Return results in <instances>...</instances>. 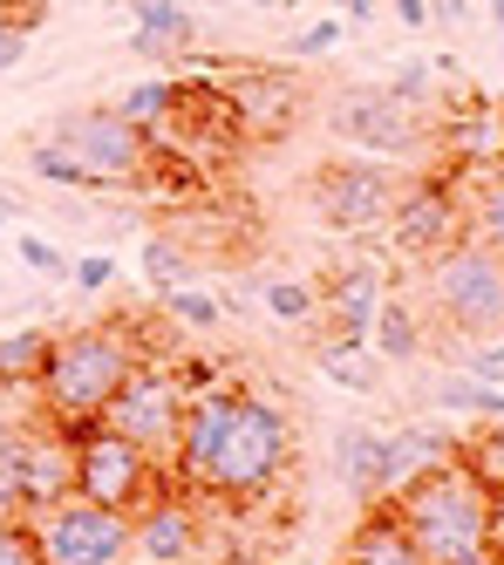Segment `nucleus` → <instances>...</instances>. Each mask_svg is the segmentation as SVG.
Wrapping results in <instances>:
<instances>
[{"label": "nucleus", "mask_w": 504, "mask_h": 565, "mask_svg": "<svg viewBox=\"0 0 504 565\" xmlns=\"http://www.w3.org/2000/svg\"><path fill=\"white\" fill-rule=\"evenodd\" d=\"M130 328H137V320H96V328H62V334H49L41 369H34L41 416H55L69 429L103 423L109 395L130 382V369L144 361V341Z\"/></svg>", "instance_id": "f03ea898"}, {"label": "nucleus", "mask_w": 504, "mask_h": 565, "mask_svg": "<svg viewBox=\"0 0 504 565\" xmlns=\"http://www.w3.org/2000/svg\"><path fill=\"white\" fill-rule=\"evenodd\" d=\"M342 14H321V21H307L301 34H293V42H286V55L293 62H314V55H327V49H342Z\"/></svg>", "instance_id": "2f4dec72"}, {"label": "nucleus", "mask_w": 504, "mask_h": 565, "mask_svg": "<svg viewBox=\"0 0 504 565\" xmlns=\"http://www.w3.org/2000/svg\"><path fill=\"white\" fill-rule=\"evenodd\" d=\"M116 109L130 116L137 130H150V137H157L164 124H171V109H178V83H171V75H150V83H130Z\"/></svg>", "instance_id": "393cba45"}, {"label": "nucleus", "mask_w": 504, "mask_h": 565, "mask_svg": "<svg viewBox=\"0 0 504 565\" xmlns=\"http://www.w3.org/2000/svg\"><path fill=\"white\" fill-rule=\"evenodd\" d=\"M430 402H437L443 416H464V423H504V388L497 382H477L471 369H450L430 388Z\"/></svg>", "instance_id": "412c9836"}, {"label": "nucleus", "mask_w": 504, "mask_h": 565, "mask_svg": "<svg viewBox=\"0 0 504 565\" xmlns=\"http://www.w3.org/2000/svg\"><path fill=\"white\" fill-rule=\"evenodd\" d=\"M464 225V205H456V191L443 184V178H409L402 184V205H396V218H389V246L402 253V259H437L443 246H456V232Z\"/></svg>", "instance_id": "ddd939ff"}, {"label": "nucleus", "mask_w": 504, "mask_h": 565, "mask_svg": "<svg viewBox=\"0 0 504 565\" xmlns=\"http://www.w3.org/2000/svg\"><path fill=\"white\" fill-rule=\"evenodd\" d=\"M342 565H423V552L409 545V532L396 524V511H389V504H361Z\"/></svg>", "instance_id": "6ab92c4d"}, {"label": "nucleus", "mask_w": 504, "mask_h": 565, "mask_svg": "<svg viewBox=\"0 0 504 565\" xmlns=\"http://www.w3.org/2000/svg\"><path fill=\"white\" fill-rule=\"evenodd\" d=\"M14 259H21L28 273H41V279H69V266H75L55 238H41V232H21V238H14Z\"/></svg>", "instance_id": "7c9ffc66"}, {"label": "nucleus", "mask_w": 504, "mask_h": 565, "mask_svg": "<svg viewBox=\"0 0 504 565\" xmlns=\"http://www.w3.org/2000/svg\"><path fill=\"white\" fill-rule=\"evenodd\" d=\"M198 552H204V518L185 498V483H164L130 518V558L137 565H198Z\"/></svg>", "instance_id": "9b49d317"}, {"label": "nucleus", "mask_w": 504, "mask_h": 565, "mask_svg": "<svg viewBox=\"0 0 504 565\" xmlns=\"http://www.w3.org/2000/svg\"><path fill=\"white\" fill-rule=\"evenodd\" d=\"M49 137L96 178V191H137L150 178V164H157L150 130H137L116 103L109 109H62L49 124Z\"/></svg>", "instance_id": "423d86ee"}, {"label": "nucleus", "mask_w": 504, "mask_h": 565, "mask_svg": "<svg viewBox=\"0 0 504 565\" xmlns=\"http://www.w3.org/2000/svg\"><path fill=\"white\" fill-rule=\"evenodd\" d=\"M464 218H471V238H477V246L504 259V178H491V184L471 198V212H464Z\"/></svg>", "instance_id": "c85d7f7f"}, {"label": "nucleus", "mask_w": 504, "mask_h": 565, "mask_svg": "<svg viewBox=\"0 0 504 565\" xmlns=\"http://www.w3.org/2000/svg\"><path fill=\"white\" fill-rule=\"evenodd\" d=\"M314 361H321V375L334 382V388H348V395H375L382 388V361H375V348L368 341H321L314 348Z\"/></svg>", "instance_id": "4be33fe9"}, {"label": "nucleus", "mask_w": 504, "mask_h": 565, "mask_svg": "<svg viewBox=\"0 0 504 565\" xmlns=\"http://www.w3.org/2000/svg\"><path fill=\"white\" fill-rule=\"evenodd\" d=\"M471 21V0H430V28H464Z\"/></svg>", "instance_id": "c9c22d12"}, {"label": "nucleus", "mask_w": 504, "mask_h": 565, "mask_svg": "<svg viewBox=\"0 0 504 565\" xmlns=\"http://www.w3.org/2000/svg\"><path fill=\"white\" fill-rule=\"evenodd\" d=\"M164 483H171V470H164L150 450H137L123 429L109 423H82L75 429V491L90 504H109V511H144Z\"/></svg>", "instance_id": "0eeeda50"}, {"label": "nucleus", "mask_w": 504, "mask_h": 565, "mask_svg": "<svg viewBox=\"0 0 504 565\" xmlns=\"http://www.w3.org/2000/svg\"><path fill=\"white\" fill-rule=\"evenodd\" d=\"M423 307L437 328L464 334V341H484V334H504V259L484 253L477 238L464 232L456 246H443L423 273Z\"/></svg>", "instance_id": "20e7f679"}, {"label": "nucleus", "mask_w": 504, "mask_h": 565, "mask_svg": "<svg viewBox=\"0 0 504 565\" xmlns=\"http://www.w3.org/2000/svg\"><path fill=\"white\" fill-rule=\"evenodd\" d=\"M28 532L49 565H130V511H109L90 498H62L28 518Z\"/></svg>", "instance_id": "9d476101"}, {"label": "nucleus", "mask_w": 504, "mask_h": 565, "mask_svg": "<svg viewBox=\"0 0 504 565\" xmlns=\"http://www.w3.org/2000/svg\"><path fill=\"white\" fill-rule=\"evenodd\" d=\"M41 348H49L41 328H8L0 334V388H28L34 369H41Z\"/></svg>", "instance_id": "a878e982"}, {"label": "nucleus", "mask_w": 504, "mask_h": 565, "mask_svg": "<svg viewBox=\"0 0 504 565\" xmlns=\"http://www.w3.org/2000/svg\"><path fill=\"white\" fill-rule=\"evenodd\" d=\"M450 457H464V436H450L437 423H402V429H382V504L396 491H409L423 470L450 463Z\"/></svg>", "instance_id": "dca6fc26"}, {"label": "nucleus", "mask_w": 504, "mask_h": 565, "mask_svg": "<svg viewBox=\"0 0 504 565\" xmlns=\"http://www.w3.org/2000/svg\"><path fill=\"white\" fill-rule=\"evenodd\" d=\"M491 558H504V491H491V539H484Z\"/></svg>", "instance_id": "58836bf2"}, {"label": "nucleus", "mask_w": 504, "mask_h": 565, "mask_svg": "<svg viewBox=\"0 0 504 565\" xmlns=\"http://www.w3.org/2000/svg\"><path fill=\"white\" fill-rule=\"evenodd\" d=\"M368 348H375V361H389V369L416 361V354L430 348V334H423V307L402 300V294H382V307H375V328H368Z\"/></svg>", "instance_id": "aec40b11"}, {"label": "nucleus", "mask_w": 504, "mask_h": 565, "mask_svg": "<svg viewBox=\"0 0 504 565\" xmlns=\"http://www.w3.org/2000/svg\"><path fill=\"white\" fill-rule=\"evenodd\" d=\"M260 8H286V0H260Z\"/></svg>", "instance_id": "37998d69"}, {"label": "nucleus", "mask_w": 504, "mask_h": 565, "mask_svg": "<svg viewBox=\"0 0 504 565\" xmlns=\"http://www.w3.org/2000/svg\"><path fill=\"white\" fill-rule=\"evenodd\" d=\"M327 130L342 137L348 150H361V157H423L430 150V137H423V109L416 103H402L389 83H355V89H342L327 103Z\"/></svg>", "instance_id": "1a4fd4ad"}, {"label": "nucleus", "mask_w": 504, "mask_h": 565, "mask_svg": "<svg viewBox=\"0 0 504 565\" xmlns=\"http://www.w3.org/2000/svg\"><path fill=\"white\" fill-rule=\"evenodd\" d=\"M321 8H334L348 28H368V21H375V0H321Z\"/></svg>", "instance_id": "e433bc0d"}, {"label": "nucleus", "mask_w": 504, "mask_h": 565, "mask_svg": "<svg viewBox=\"0 0 504 565\" xmlns=\"http://www.w3.org/2000/svg\"><path fill=\"white\" fill-rule=\"evenodd\" d=\"M0 232H8V205H0Z\"/></svg>", "instance_id": "c03bdc74"}, {"label": "nucleus", "mask_w": 504, "mask_h": 565, "mask_svg": "<svg viewBox=\"0 0 504 565\" xmlns=\"http://www.w3.org/2000/svg\"><path fill=\"white\" fill-rule=\"evenodd\" d=\"M389 89H396L402 103H416V109H430V96H437V68H430L423 55H409V62L389 75Z\"/></svg>", "instance_id": "473e14b6"}, {"label": "nucleus", "mask_w": 504, "mask_h": 565, "mask_svg": "<svg viewBox=\"0 0 504 565\" xmlns=\"http://www.w3.org/2000/svg\"><path fill=\"white\" fill-rule=\"evenodd\" d=\"M109 279H116V259H109V253H82V259L69 266V287H75V294H103Z\"/></svg>", "instance_id": "f704fd0d"}, {"label": "nucleus", "mask_w": 504, "mask_h": 565, "mask_svg": "<svg viewBox=\"0 0 504 565\" xmlns=\"http://www.w3.org/2000/svg\"><path fill=\"white\" fill-rule=\"evenodd\" d=\"M75 498V429L55 416H28L21 429V518Z\"/></svg>", "instance_id": "f8f14e48"}, {"label": "nucleus", "mask_w": 504, "mask_h": 565, "mask_svg": "<svg viewBox=\"0 0 504 565\" xmlns=\"http://www.w3.org/2000/svg\"><path fill=\"white\" fill-rule=\"evenodd\" d=\"M0 565H49V558H41V545H34V532H28V518L0 511Z\"/></svg>", "instance_id": "72a5a7b5"}, {"label": "nucleus", "mask_w": 504, "mask_h": 565, "mask_svg": "<svg viewBox=\"0 0 504 565\" xmlns=\"http://www.w3.org/2000/svg\"><path fill=\"white\" fill-rule=\"evenodd\" d=\"M28 171H34L41 184H62V191H96V178L82 171L55 137H34V143H28Z\"/></svg>", "instance_id": "bb28decb"}, {"label": "nucleus", "mask_w": 504, "mask_h": 565, "mask_svg": "<svg viewBox=\"0 0 504 565\" xmlns=\"http://www.w3.org/2000/svg\"><path fill=\"white\" fill-rule=\"evenodd\" d=\"M464 565H504V558H491V552H477V558H464Z\"/></svg>", "instance_id": "79ce46f5"}, {"label": "nucleus", "mask_w": 504, "mask_h": 565, "mask_svg": "<svg viewBox=\"0 0 504 565\" xmlns=\"http://www.w3.org/2000/svg\"><path fill=\"white\" fill-rule=\"evenodd\" d=\"M286 463H293V416L273 395L225 382L219 429H212V450H204V470L191 491L219 498V504H252L286 477Z\"/></svg>", "instance_id": "f257e3e1"}, {"label": "nucleus", "mask_w": 504, "mask_h": 565, "mask_svg": "<svg viewBox=\"0 0 504 565\" xmlns=\"http://www.w3.org/2000/svg\"><path fill=\"white\" fill-rule=\"evenodd\" d=\"M164 313H171L185 334H212L219 320H225V300H219V294H204L198 279H191V287H171V294H164Z\"/></svg>", "instance_id": "cd10ccee"}, {"label": "nucleus", "mask_w": 504, "mask_h": 565, "mask_svg": "<svg viewBox=\"0 0 504 565\" xmlns=\"http://www.w3.org/2000/svg\"><path fill=\"white\" fill-rule=\"evenodd\" d=\"M334 477L355 504H382V429L375 423L334 429Z\"/></svg>", "instance_id": "a211bd4d"}, {"label": "nucleus", "mask_w": 504, "mask_h": 565, "mask_svg": "<svg viewBox=\"0 0 504 565\" xmlns=\"http://www.w3.org/2000/svg\"><path fill=\"white\" fill-rule=\"evenodd\" d=\"M219 96L232 109L239 137H286L301 124V83L286 68H239V75H225Z\"/></svg>", "instance_id": "4468645a"}, {"label": "nucleus", "mask_w": 504, "mask_h": 565, "mask_svg": "<svg viewBox=\"0 0 504 565\" xmlns=\"http://www.w3.org/2000/svg\"><path fill=\"white\" fill-rule=\"evenodd\" d=\"M185 402H191V388H185V375L171 369V361H137L130 369V382H123L116 395H109V409H103V423L109 429H123L137 443V450H150L164 470H171V450H178V429H185Z\"/></svg>", "instance_id": "6e6552de"}, {"label": "nucleus", "mask_w": 504, "mask_h": 565, "mask_svg": "<svg viewBox=\"0 0 504 565\" xmlns=\"http://www.w3.org/2000/svg\"><path fill=\"white\" fill-rule=\"evenodd\" d=\"M260 300L280 328H321V279H286V273H266L260 279Z\"/></svg>", "instance_id": "5701e85b"}, {"label": "nucleus", "mask_w": 504, "mask_h": 565, "mask_svg": "<svg viewBox=\"0 0 504 565\" xmlns=\"http://www.w3.org/2000/svg\"><path fill=\"white\" fill-rule=\"evenodd\" d=\"M0 205H8V191H0Z\"/></svg>", "instance_id": "a18cd8bd"}, {"label": "nucleus", "mask_w": 504, "mask_h": 565, "mask_svg": "<svg viewBox=\"0 0 504 565\" xmlns=\"http://www.w3.org/2000/svg\"><path fill=\"white\" fill-rule=\"evenodd\" d=\"M21 49H28V34H0V68H14Z\"/></svg>", "instance_id": "ea45409f"}, {"label": "nucleus", "mask_w": 504, "mask_h": 565, "mask_svg": "<svg viewBox=\"0 0 504 565\" xmlns=\"http://www.w3.org/2000/svg\"><path fill=\"white\" fill-rule=\"evenodd\" d=\"M144 279H150V287L157 294H171V287H191V279H198V253L185 246V238H144Z\"/></svg>", "instance_id": "b1692460"}, {"label": "nucleus", "mask_w": 504, "mask_h": 565, "mask_svg": "<svg viewBox=\"0 0 504 565\" xmlns=\"http://www.w3.org/2000/svg\"><path fill=\"white\" fill-rule=\"evenodd\" d=\"M484 8H491V28L504 34V0H484Z\"/></svg>", "instance_id": "a19ab883"}, {"label": "nucleus", "mask_w": 504, "mask_h": 565, "mask_svg": "<svg viewBox=\"0 0 504 565\" xmlns=\"http://www.w3.org/2000/svg\"><path fill=\"white\" fill-rule=\"evenodd\" d=\"M198 42V21L185 0H130V49L144 62H185Z\"/></svg>", "instance_id": "f3484780"}, {"label": "nucleus", "mask_w": 504, "mask_h": 565, "mask_svg": "<svg viewBox=\"0 0 504 565\" xmlns=\"http://www.w3.org/2000/svg\"><path fill=\"white\" fill-rule=\"evenodd\" d=\"M389 511H396V524L409 532V545L423 552V565H464L491 539V483L464 457L423 470L409 491L389 498Z\"/></svg>", "instance_id": "7ed1b4c3"}, {"label": "nucleus", "mask_w": 504, "mask_h": 565, "mask_svg": "<svg viewBox=\"0 0 504 565\" xmlns=\"http://www.w3.org/2000/svg\"><path fill=\"white\" fill-rule=\"evenodd\" d=\"M464 463L491 491H504V423H484V436H464Z\"/></svg>", "instance_id": "c756f323"}, {"label": "nucleus", "mask_w": 504, "mask_h": 565, "mask_svg": "<svg viewBox=\"0 0 504 565\" xmlns=\"http://www.w3.org/2000/svg\"><path fill=\"white\" fill-rule=\"evenodd\" d=\"M396 21H402L409 34H423V28H430V0H396Z\"/></svg>", "instance_id": "4c0bfd02"}, {"label": "nucleus", "mask_w": 504, "mask_h": 565, "mask_svg": "<svg viewBox=\"0 0 504 565\" xmlns=\"http://www.w3.org/2000/svg\"><path fill=\"white\" fill-rule=\"evenodd\" d=\"M382 294H389V279L375 259H342L334 273H321V328L334 341H368Z\"/></svg>", "instance_id": "2eb2a0df"}, {"label": "nucleus", "mask_w": 504, "mask_h": 565, "mask_svg": "<svg viewBox=\"0 0 504 565\" xmlns=\"http://www.w3.org/2000/svg\"><path fill=\"white\" fill-rule=\"evenodd\" d=\"M402 164L389 157H327V164L307 178V205L327 232H348V238H368V232H389L396 205H402Z\"/></svg>", "instance_id": "39448f33"}]
</instances>
